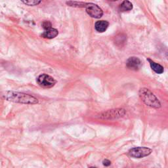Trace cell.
<instances>
[{
    "mask_svg": "<svg viewBox=\"0 0 168 168\" xmlns=\"http://www.w3.org/2000/svg\"><path fill=\"white\" fill-rule=\"evenodd\" d=\"M133 9V4L130 1H124L119 6L120 12H126Z\"/></svg>",
    "mask_w": 168,
    "mask_h": 168,
    "instance_id": "cell-11",
    "label": "cell"
},
{
    "mask_svg": "<svg viewBox=\"0 0 168 168\" xmlns=\"http://www.w3.org/2000/svg\"><path fill=\"white\" fill-rule=\"evenodd\" d=\"M3 98L13 103L24 104H36L39 103L38 99L28 94L20 92L9 91H6L3 95Z\"/></svg>",
    "mask_w": 168,
    "mask_h": 168,
    "instance_id": "cell-1",
    "label": "cell"
},
{
    "mask_svg": "<svg viewBox=\"0 0 168 168\" xmlns=\"http://www.w3.org/2000/svg\"><path fill=\"white\" fill-rule=\"evenodd\" d=\"M109 26V23L106 21H99L95 24V30L100 33L105 32Z\"/></svg>",
    "mask_w": 168,
    "mask_h": 168,
    "instance_id": "cell-8",
    "label": "cell"
},
{
    "mask_svg": "<svg viewBox=\"0 0 168 168\" xmlns=\"http://www.w3.org/2000/svg\"><path fill=\"white\" fill-rule=\"evenodd\" d=\"M42 27L45 30H49V29L52 28V24L49 21H45L42 23Z\"/></svg>",
    "mask_w": 168,
    "mask_h": 168,
    "instance_id": "cell-14",
    "label": "cell"
},
{
    "mask_svg": "<svg viewBox=\"0 0 168 168\" xmlns=\"http://www.w3.org/2000/svg\"><path fill=\"white\" fill-rule=\"evenodd\" d=\"M89 168H97V167H90Z\"/></svg>",
    "mask_w": 168,
    "mask_h": 168,
    "instance_id": "cell-16",
    "label": "cell"
},
{
    "mask_svg": "<svg viewBox=\"0 0 168 168\" xmlns=\"http://www.w3.org/2000/svg\"><path fill=\"white\" fill-rule=\"evenodd\" d=\"M126 111L123 109H112L100 114L99 118L103 120H115L124 117Z\"/></svg>",
    "mask_w": 168,
    "mask_h": 168,
    "instance_id": "cell-3",
    "label": "cell"
},
{
    "mask_svg": "<svg viewBox=\"0 0 168 168\" xmlns=\"http://www.w3.org/2000/svg\"><path fill=\"white\" fill-rule=\"evenodd\" d=\"M59 34V32L55 28H51L49 30H45L42 33V37L46 39H53L57 37Z\"/></svg>",
    "mask_w": 168,
    "mask_h": 168,
    "instance_id": "cell-10",
    "label": "cell"
},
{
    "mask_svg": "<svg viewBox=\"0 0 168 168\" xmlns=\"http://www.w3.org/2000/svg\"><path fill=\"white\" fill-rule=\"evenodd\" d=\"M85 10L87 14L92 18H100V17H102L103 15L102 9L100 8V7L97 5L93 3H87L85 6Z\"/></svg>",
    "mask_w": 168,
    "mask_h": 168,
    "instance_id": "cell-6",
    "label": "cell"
},
{
    "mask_svg": "<svg viewBox=\"0 0 168 168\" xmlns=\"http://www.w3.org/2000/svg\"><path fill=\"white\" fill-rule=\"evenodd\" d=\"M66 4L74 8H85L86 3L81 2H66Z\"/></svg>",
    "mask_w": 168,
    "mask_h": 168,
    "instance_id": "cell-12",
    "label": "cell"
},
{
    "mask_svg": "<svg viewBox=\"0 0 168 168\" xmlns=\"http://www.w3.org/2000/svg\"><path fill=\"white\" fill-rule=\"evenodd\" d=\"M152 152V150L147 147H135L130 149L129 155L133 158H142L149 156Z\"/></svg>",
    "mask_w": 168,
    "mask_h": 168,
    "instance_id": "cell-4",
    "label": "cell"
},
{
    "mask_svg": "<svg viewBox=\"0 0 168 168\" xmlns=\"http://www.w3.org/2000/svg\"><path fill=\"white\" fill-rule=\"evenodd\" d=\"M139 95L146 105L154 109H159L161 107V103L158 99L149 89L141 88L139 90Z\"/></svg>",
    "mask_w": 168,
    "mask_h": 168,
    "instance_id": "cell-2",
    "label": "cell"
},
{
    "mask_svg": "<svg viewBox=\"0 0 168 168\" xmlns=\"http://www.w3.org/2000/svg\"><path fill=\"white\" fill-rule=\"evenodd\" d=\"M22 2L28 6H36L39 5L42 2L39 0H28V1H22Z\"/></svg>",
    "mask_w": 168,
    "mask_h": 168,
    "instance_id": "cell-13",
    "label": "cell"
},
{
    "mask_svg": "<svg viewBox=\"0 0 168 168\" xmlns=\"http://www.w3.org/2000/svg\"><path fill=\"white\" fill-rule=\"evenodd\" d=\"M103 165H104V166H106V167H109V165H110V164H111V162H110V160H109L105 159V160H104V161L103 162Z\"/></svg>",
    "mask_w": 168,
    "mask_h": 168,
    "instance_id": "cell-15",
    "label": "cell"
},
{
    "mask_svg": "<svg viewBox=\"0 0 168 168\" xmlns=\"http://www.w3.org/2000/svg\"><path fill=\"white\" fill-rule=\"evenodd\" d=\"M37 83L43 88H51L56 84L57 81L51 76L43 74L37 78Z\"/></svg>",
    "mask_w": 168,
    "mask_h": 168,
    "instance_id": "cell-5",
    "label": "cell"
},
{
    "mask_svg": "<svg viewBox=\"0 0 168 168\" xmlns=\"http://www.w3.org/2000/svg\"><path fill=\"white\" fill-rule=\"evenodd\" d=\"M126 66L130 70L137 71L142 66V62L138 57H131L127 60Z\"/></svg>",
    "mask_w": 168,
    "mask_h": 168,
    "instance_id": "cell-7",
    "label": "cell"
},
{
    "mask_svg": "<svg viewBox=\"0 0 168 168\" xmlns=\"http://www.w3.org/2000/svg\"><path fill=\"white\" fill-rule=\"evenodd\" d=\"M148 61L149 62V64H150V66L151 67L152 70L154 72H156V74H162L164 71V67L160 65L155 62H154L153 60H152L151 59H148Z\"/></svg>",
    "mask_w": 168,
    "mask_h": 168,
    "instance_id": "cell-9",
    "label": "cell"
}]
</instances>
